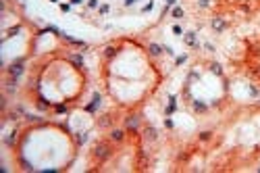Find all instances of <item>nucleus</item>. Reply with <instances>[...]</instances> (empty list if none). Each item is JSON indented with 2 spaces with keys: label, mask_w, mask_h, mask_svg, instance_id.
Masks as SVG:
<instances>
[{
  "label": "nucleus",
  "mask_w": 260,
  "mask_h": 173,
  "mask_svg": "<svg viewBox=\"0 0 260 173\" xmlns=\"http://www.w3.org/2000/svg\"><path fill=\"white\" fill-rule=\"evenodd\" d=\"M110 157V146H106V144H98L96 146V159H108Z\"/></svg>",
  "instance_id": "f257e3e1"
},
{
  "label": "nucleus",
  "mask_w": 260,
  "mask_h": 173,
  "mask_svg": "<svg viewBox=\"0 0 260 173\" xmlns=\"http://www.w3.org/2000/svg\"><path fill=\"white\" fill-rule=\"evenodd\" d=\"M9 73H11L13 77H19L21 73H23V63H15V65H11V67H9Z\"/></svg>",
  "instance_id": "f03ea898"
},
{
  "label": "nucleus",
  "mask_w": 260,
  "mask_h": 173,
  "mask_svg": "<svg viewBox=\"0 0 260 173\" xmlns=\"http://www.w3.org/2000/svg\"><path fill=\"white\" fill-rule=\"evenodd\" d=\"M225 27H227V23H225L223 19H219V17L212 19V29H215V31H223Z\"/></svg>",
  "instance_id": "7ed1b4c3"
},
{
  "label": "nucleus",
  "mask_w": 260,
  "mask_h": 173,
  "mask_svg": "<svg viewBox=\"0 0 260 173\" xmlns=\"http://www.w3.org/2000/svg\"><path fill=\"white\" fill-rule=\"evenodd\" d=\"M137 125H139V117H129L127 119V127L129 129H135Z\"/></svg>",
  "instance_id": "20e7f679"
},
{
  "label": "nucleus",
  "mask_w": 260,
  "mask_h": 173,
  "mask_svg": "<svg viewBox=\"0 0 260 173\" xmlns=\"http://www.w3.org/2000/svg\"><path fill=\"white\" fill-rule=\"evenodd\" d=\"M164 50V48H160L158 44H150V54H154V56H158L160 52Z\"/></svg>",
  "instance_id": "39448f33"
},
{
  "label": "nucleus",
  "mask_w": 260,
  "mask_h": 173,
  "mask_svg": "<svg viewBox=\"0 0 260 173\" xmlns=\"http://www.w3.org/2000/svg\"><path fill=\"white\" fill-rule=\"evenodd\" d=\"M185 42L190 44V46H194V44H196V34H194V31H187V34H185Z\"/></svg>",
  "instance_id": "423d86ee"
},
{
  "label": "nucleus",
  "mask_w": 260,
  "mask_h": 173,
  "mask_svg": "<svg viewBox=\"0 0 260 173\" xmlns=\"http://www.w3.org/2000/svg\"><path fill=\"white\" fill-rule=\"evenodd\" d=\"M210 71L217 73V75H223V67H221L219 63H212V65H210Z\"/></svg>",
  "instance_id": "0eeeda50"
},
{
  "label": "nucleus",
  "mask_w": 260,
  "mask_h": 173,
  "mask_svg": "<svg viewBox=\"0 0 260 173\" xmlns=\"http://www.w3.org/2000/svg\"><path fill=\"white\" fill-rule=\"evenodd\" d=\"M71 63H75L77 67H81V65H83V56H79V54H71Z\"/></svg>",
  "instance_id": "6e6552de"
},
{
  "label": "nucleus",
  "mask_w": 260,
  "mask_h": 173,
  "mask_svg": "<svg viewBox=\"0 0 260 173\" xmlns=\"http://www.w3.org/2000/svg\"><path fill=\"white\" fill-rule=\"evenodd\" d=\"M146 138H148V140H156V129H154V127H148V129H146Z\"/></svg>",
  "instance_id": "1a4fd4ad"
},
{
  "label": "nucleus",
  "mask_w": 260,
  "mask_h": 173,
  "mask_svg": "<svg viewBox=\"0 0 260 173\" xmlns=\"http://www.w3.org/2000/svg\"><path fill=\"white\" fill-rule=\"evenodd\" d=\"M110 138H112V140H123V132H121V129H112Z\"/></svg>",
  "instance_id": "9d476101"
},
{
  "label": "nucleus",
  "mask_w": 260,
  "mask_h": 173,
  "mask_svg": "<svg viewBox=\"0 0 260 173\" xmlns=\"http://www.w3.org/2000/svg\"><path fill=\"white\" fill-rule=\"evenodd\" d=\"M173 17H175V19H181V17H183V9L175 6V9H173Z\"/></svg>",
  "instance_id": "9b49d317"
},
{
  "label": "nucleus",
  "mask_w": 260,
  "mask_h": 173,
  "mask_svg": "<svg viewBox=\"0 0 260 173\" xmlns=\"http://www.w3.org/2000/svg\"><path fill=\"white\" fill-rule=\"evenodd\" d=\"M194 109L196 111H206V104L204 102H194Z\"/></svg>",
  "instance_id": "f8f14e48"
},
{
  "label": "nucleus",
  "mask_w": 260,
  "mask_h": 173,
  "mask_svg": "<svg viewBox=\"0 0 260 173\" xmlns=\"http://www.w3.org/2000/svg\"><path fill=\"white\" fill-rule=\"evenodd\" d=\"M114 52H117V50H114L112 46H108V48H106V56H114Z\"/></svg>",
  "instance_id": "ddd939ff"
},
{
  "label": "nucleus",
  "mask_w": 260,
  "mask_h": 173,
  "mask_svg": "<svg viewBox=\"0 0 260 173\" xmlns=\"http://www.w3.org/2000/svg\"><path fill=\"white\" fill-rule=\"evenodd\" d=\"M85 140H87V136H85V134H79V136H77V142H79V144H83Z\"/></svg>",
  "instance_id": "4468645a"
},
{
  "label": "nucleus",
  "mask_w": 260,
  "mask_h": 173,
  "mask_svg": "<svg viewBox=\"0 0 260 173\" xmlns=\"http://www.w3.org/2000/svg\"><path fill=\"white\" fill-rule=\"evenodd\" d=\"M198 4H200L202 9H206V6H208V0H198Z\"/></svg>",
  "instance_id": "2eb2a0df"
},
{
  "label": "nucleus",
  "mask_w": 260,
  "mask_h": 173,
  "mask_svg": "<svg viewBox=\"0 0 260 173\" xmlns=\"http://www.w3.org/2000/svg\"><path fill=\"white\" fill-rule=\"evenodd\" d=\"M87 4H90L92 9H96V6H98V0H90V2H87Z\"/></svg>",
  "instance_id": "dca6fc26"
},
{
  "label": "nucleus",
  "mask_w": 260,
  "mask_h": 173,
  "mask_svg": "<svg viewBox=\"0 0 260 173\" xmlns=\"http://www.w3.org/2000/svg\"><path fill=\"white\" fill-rule=\"evenodd\" d=\"M19 29H21V27H19V25H17V27H13V29H11V31H9V36H15V34H17V31H19Z\"/></svg>",
  "instance_id": "f3484780"
},
{
  "label": "nucleus",
  "mask_w": 260,
  "mask_h": 173,
  "mask_svg": "<svg viewBox=\"0 0 260 173\" xmlns=\"http://www.w3.org/2000/svg\"><path fill=\"white\" fill-rule=\"evenodd\" d=\"M100 13H108V4H102L100 6Z\"/></svg>",
  "instance_id": "a211bd4d"
},
{
  "label": "nucleus",
  "mask_w": 260,
  "mask_h": 173,
  "mask_svg": "<svg viewBox=\"0 0 260 173\" xmlns=\"http://www.w3.org/2000/svg\"><path fill=\"white\" fill-rule=\"evenodd\" d=\"M173 31H175L177 36H181V27H179V25H175V27H173Z\"/></svg>",
  "instance_id": "6ab92c4d"
},
{
  "label": "nucleus",
  "mask_w": 260,
  "mask_h": 173,
  "mask_svg": "<svg viewBox=\"0 0 260 173\" xmlns=\"http://www.w3.org/2000/svg\"><path fill=\"white\" fill-rule=\"evenodd\" d=\"M200 138H202V140H208V138H210V132H204V134H202Z\"/></svg>",
  "instance_id": "aec40b11"
},
{
  "label": "nucleus",
  "mask_w": 260,
  "mask_h": 173,
  "mask_svg": "<svg viewBox=\"0 0 260 173\" xmlns=\"http://www.w3.org/2000/svg\"><path fill=\"white\" fill-rule=\"evenodd\" d=\"M175 2H177V0H167V4H169V6H171V4H175Z\"/></svg>",
  "instance_id": "412c9836"
},
{
  "label": "nucleus",
  "mask_w": 260,
  "mask_h": 173,
  "mask_svg": "<svg viewBox=\"0 0 260 173\" xmlns=\"http://www.w3.org/2000/svg\"><path fill=\"white\" fill-rule=\"evenodd\" d=\"M133 2H135V0H125V4H127V6H129V4H133Z\"/></svg>",
  "instance_id": "4be33fe9"
},
{
  "label": "nucleus",
  "mask_w": 260,
  "mask_h": 173,
  "mask_svg": "<svg viewBox=\"0 0 260 173\" xmlns=\"http://www.w3.org/2000/svg\"><path fill=\"white\" fill-rule=\"evenodd\" d=\"M71 2H73V4H81V0H71Z\"/></svg>",
  "instance_id": "5701e85b"
}]
</instances>
